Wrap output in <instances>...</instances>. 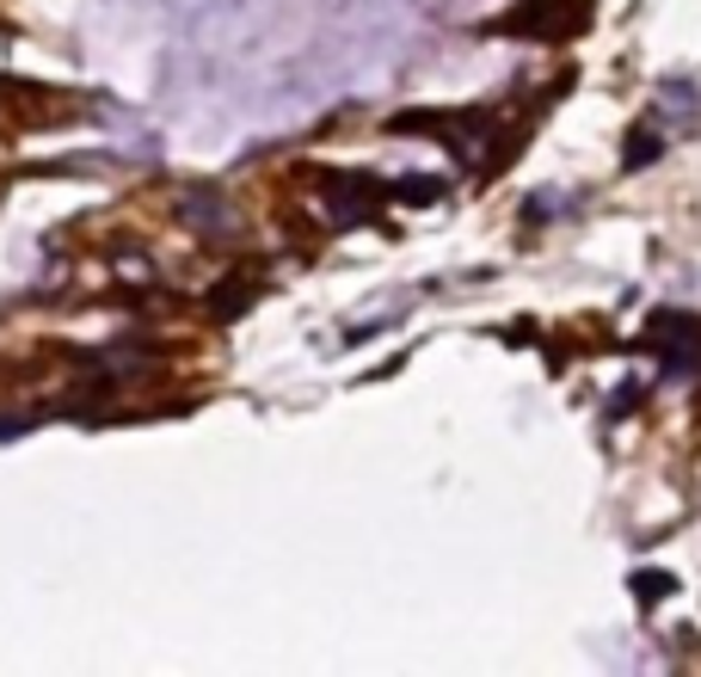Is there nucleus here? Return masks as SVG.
<instances>
[{
    "label": "nucleus",
    "mask_w": 701,
    "mask_h": 677,
    "mask_svg": "<svg viewBox=\"0 0 701 677\" xmlns=\"http://www.w3.org/2000/svg\"><path fill=\"white\" fill-rule=\"evenodd\" d=\"M585 7H566V0H517L499 19H486V37H517V44H566V37L585 32Z\"/></svg>",
    "instance_id": "1"
},
{
    "label": "nucleus",
    "mask_w": 701,
    "mask_h": 677,
    "mask_svg": "<svg viewBox=\"0 0 701 677\" xmlns=\"http://www.w3.org/2000/svg\"><path fill=\"white\" fill-rule=\"evenodd\" d=\"M320 179V198H327V210H332V222H363L375 204H388V185L382 179H370V173H314Z\"/></svg>",
    "instance_id": "2"
},
{
    "label": "nucleus",
    "mask_w": 701,
    "mask_h": 677,
    "mask_svg": "<svg viewBox=\"0 0 701 677\" xmlns=\"http://www.w3.org/2000/svg\"><path fill=\"white\" fill-rule=\"evenodd\" d=\"M179 216H185L203 240H222V228H228V204H222L216 185H191L185 204H179Z\"/></svg>",
    "instance_id": "3"
},
{
    "label": "nucleus",
    "mask_w": 701,
    "mask_h": 677,
    "mask_svg": "<svg viewBox=\"0 0 701 677\" xmlns=\"http://www.w3.org/2000/svg\"><path fill=\"white\" fill-rule=\"evenodd\" d=\"M252 302H259V278H252V271H228V278L210 290V315L234 320V315H247Z\"/></svg>",
    "instance_id": "4"
},
{
    "label": "nucleus",
    "mask_w": 701,
    "mask_h": 677,
    "mask_svg": "<svg viewBox=\"0 0 701 677\" xmlns=\"http://www.w3.org/2000/svg\"><path fill=\"white\" fill-rule=\"evenodd\" d=\"M646 339L653 346H689V339H701V320L689 308H653L646 315Z\"/></svg>",
    "instance_id": "5"
},
{
    "label": "nucleus",
    "mask_w": 701,
    "mask_h": 677,
    "mask_svg": "<svg viewBox=\"0 0 701 677\" xmlns=\"http://www.w3.org/2000/svg\"><path fill=\"white\" fill-rule=\"evenodd\" d=\"M443 179L437 173H406V179H394L388 185V204H412V210H425V204H437V198H443Z\"/></svg>",
    "instance_id": "6"
},
{
    "label": "nucleus",
    "mask_w": 701,
    "mask_h": 677,
    "mask_svg": "<svg viewBox=\"0 0 701 677\" xmlns=\"http://www.w3.org/2000/svg\"><path fill=\"white\" fill-rule=\"evenodd\" d=\"M696 363H701V339H689V346H658V376H665V382L689 376Z\"/></svg>",
    "instance_id": "7"
},
{
    "label": "nucleus",
    "mask_w": 701,
    "mask_h": 677,
    "mask_svg": "<svg viewBox=\"0 0 701 677\" xmlns=\"http://www.w3.org/2000/svg\"><path fill=\"white\" fill-rule=\"evenodd\" d=\"M627 585H634V598H640V603H658V598H670V591H677V573H665V567H640Z\"/></svg>",
    "instance_id": "8"
},
{
    "label": "nucleus",
    "mask_w": 701,
    "mask_h": 677,
    "mask_svg": "<svg viewBox=\"0 0 701 677\" xmlns=\"http://www.w3.org/2000/svg\"><path fill=\"white\" fill-rule=\"evenodd\" d=\"M658 155H665V143L653 136V124H640L634 143H627V155H622V167H627V173H640V167H653Z\"/></svg>",
    "instance_id": "9"
},
{
    "label": "nucleus",
    "mask_w": 701,
    "mask_h": 677,
    "mask_svg": "<svg viewBox=\"0 0 701 677\" xmlns=\"http://www.w3.org/2000/svg\"><path fill=\"white\" fill-rule=\"evenodd\" d=\"M505 346H535V320H517V327H505L499 332Z\"/></svg>",
    "instance_id": "10"
},
{
    "label": "nucleus",
    "mask_w": 701,
    "mask_h": 677,
    "mask_svg": "<svg viewBox=\"0 0 701 677\" xmlns=\"http://www.w3.org/2000/svg\"><path fill=\"white\" fill-rule=\"evenodd\" d=\"M640 407V388H622L615 394V407H609V419H622V413H634Z\"/></svg>",
    "instance_id": "11"
}]
</instances>
